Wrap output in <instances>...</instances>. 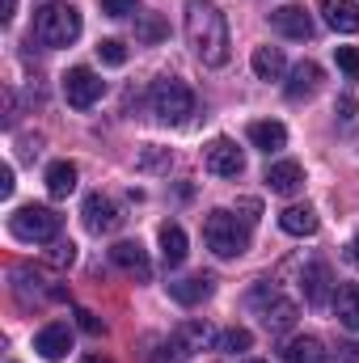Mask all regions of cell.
<instances>
[{
	"label": "cell",
	"instance_id": "36",
	"mask_svg": "<svg viewBox=\"0 0 359 363\" xmlns=\"http://www.w3.org/2000/svg\"><path fill=\"white\" fill-rule=\"evenodd\" d=\"M347 258H351V262L359 267V241H351V245H347Z\"/></svg>",
	"mask_w": 359,
	"mask_h": 363
},
{
	"label": "cell",
	"instance_id": "24",
	"mask_svg": "<svg viewBox=\"0 0 359 363\" xmlns=\"http://www.w3.org/2000/svg\"><path fill=\"white\" fill-rule=\"evenodd\" d=\"M334 317H338L347 330H359V283L338 287V296H334Z\"/></svg>",
	"mask_w": 359,
	"mask_h": 363
},
{
	"label": "cell",
	"instance_id": "4",
	"mask_svg": "<svg viewBox=\"0 0 359 363\" xmlns=\"http://www.w3.org/2000/svg\"><path fill=\"white\" fill-rule=\"evenodd\" d=\"M148 101H153V114L161 123H170V127H182L194 114V89L186 81H178V77H161L153 85V93H148Z\"/></svg>",
	"mask_w": 359,
	"mask_h": 363
},
{
	"label": "cell",
	"instance_id": "38",
	"mask_svg": "<svg viewBox=\"0 0 359 363\" xmlns=\"http://www.w3.org/2000/svg\"><path fill=\"white\" fill-rule=\"evenodd\" d=\"M245 363H267V359H245Z\"/></svg>",
	"mask_w": 359,
	"mask_h": 363
},
{
	"label": "cell",
	"instance_id": "17",
	"mask_svg": "<svg viewBox=\"0 0 359 363\" xmlns=\"http://www.w3.org/2000/svg\"><path fill=\"white\" fill-rule=\"evenodd\" d=\"M250 144L254 148H263V152H279L283 144H287V127L283 123H275V118H258V123H250Z\"/></svg>",
	"mask_w": 359,
	"mask_h": 363
},
{
	"label": "cell",
	"instance_id": "8",
	"mask_svg": "<svg viewBox=\"0 0 359 363\" xmlns=\"http://www.w3.org/2000/svg\"><path fill=\"white\" fill-rule=\"evenodd\" d=\"M203 161H207V169H211L216 178H241V174H245V152H241L228 135H216V140L207 144Z\"/></svg>",
	"mask_w": 359,
	"mask_h": 363
},
{
	"label": "cell",
	"instance_id": "37",
	"mask_svg": "<svg viewBox=\"0 0 359 363\" xmlns=\"http://www.w3.org/2000/svg\"><path fill=\"white\" fill-rule=\"evenodd\" d=\"M85 363H110V359H101V355H89V359H85Z\"/></svg>",
	"mask_w": 359,
	"mask_h": 363
},
{
	"label": "cell",
	"instance_id": "1",
	"mask_svg": "<svg viewBox=\"0 0 359 363\" xmlns=\"http://www.w3.org/2000/svg\"><path fill=\"white\" fill-rule=\"evenodd\" d=\"M186 43L203 68L228 64V21L211 0H186Z\"/></svg>",
	"mask_w": 359,
	"mask_h": 363
},
{
	"label": "cell",
	"instance_id": "31",
	"mask_svg": "<svg viewBox=\"0 0 359 363\" xmlns=\"http://www.w3.org/2000/svg\"><path fill=\"white\" fill-rule=\"evenodd\" d=\"M136 4L140 0H101V13L106 17H127V13H136Z\"/></svg>",
	"mask_w": 359,
	"mask_h": 363
},
{
	"label": "cell",
	"instance_id": "29",
	"mask_svg": "<svg viewBox=\"0 0 359 363\" xmlns=\"http://www.w3.org/2000/svg\"><path fill=\"white\" fill-rule=\"evenodd\" d=\"M47 262H51V267H72V262H77V245H72V241H55L51 254H47Z\"/></svg>",
	"mask_w": 359,
	"mask_h": 363
},
{
	"label": "cell",
	"instance_id": "33",
	"mask_svg": "<svg viewBox=\"0 0 359 363\" xmlns=\"http://www.w3.org/2000/svg\"><path fill=\"white\" fill-rule=\"evenodd\" d=\"M334 110H338V118H343V123H347V118H355V97H338V106H334Z\"/></svg>",
	"mask_w": 359,
	"mask_h": 363
},
{
	"label": "cell",
	"instance_id": "2",
	"mask_svg": "<svg viewBox=\"0 0 359 363\" xmlns=\"http://www.w3.org/2000/svg\"><path fill=\"white\" fill-rule=\"evenodd\" d=\"M34 38L51 51L60 47H72L81 38V13L68 4V0H47L38 13H34Z\"/></svg>",
	"mask_w": 359,
	"mask_h": 363
},
{
	"label": "cell",
	"instance_id": "9",
	"mask_svg": "<svg viewBox=\"0 0 359 363\" xmlns=\"http://www.w3.org/2000/svg\"><path fill=\"white\" fill-rule=\"evenodd\" d=\"M101 93H106V81H101L93 68H72V72L64 77V97H68V106H77V110H89Z\"/></svg>",
	"mask_w": 359,
	"mask_h": 363
},
{
	"label": "cell",
	"instance_id": "18",
	"mask_svg": "<svg viewBox=\"0 0 359 363\" xmlns=\"http://www.w3.org/2000/svg\"><path fill=\"white\" fill-rule=\"evenodd\" d=\"M211 287H216V279H211V274H190V279L170 283V296H174L178 304H203V300L211 296Z\"/></svg>",
	"mask_w": 359,
	"mask_h": 363
},
{
	"label": "cell",
	"instance_id": "20",
	"mask_svg": "<svg viewBox=\"0 0 359 363\" xmlns=\"http://www.w3.org/2000/svg\"><path fill=\"white\" fill-rule=\"evenodd\" d=\"M317 89H321V68H317L313 60L296 64V68H292V81H287V97L300 101V97H313Z\"/></svg>",
	"mask_w": 359,
	"mask_h": 363
},
{
	"label": "cell",
	"instance_id": "22",
	"mask_svg": "<svg viewBox=\"0 0 359 363\" xmlns=\"http://www.w3.org/2000/svg\"><path fill=\"white\" fill-rule=\"evenodd\" d=\"M161 258H165V267H182L186 262V233H182V224H161Z\"/></svg>",
	"mask_w": 359,
	"mask_h": 363
},
{
	"label": "cell",
	"instance_id": "13",
	"mask_svg": "<svg viewBox=\"0 0 359 363\" xmlns=\"http://www.w3.org/2000/svg\"><path fill=\"white\" fill-rule=\"evenodd\" d=\"M330 283H334V274L326 262H309L304 274H300V291H304V300L313 304V308H321L326 300H330Z\"/></svg>",
	"mask_w": 359,
	"mask_h": 363
},
{
	"label": "cell",
	"instance_id": "23",
	"mask_svg": "<svg viewBox=\"0 0 359 363\" xmlns=\"http://www.w3.org/2000/svg\"><path fill=\"white\" fill-rule=\"evenodd\" d=\"M283 363H326V351L313 334H300L283 347Z\"/></svg>",
	"mask_w": 359,
	"mask_h": 363
},
{
	"label": "cell",
	"instance_id": "6",
	"mask_svg": "<svg viewBox=\"0 0 359 363\" xmlns=\"http://www.w3.org/2000/svg\"><path fill=\"white\" fill-rule=\"evenodd\" d=\"M250 304L258 308V317H263V325H267L270 334H283V330H292L296 325V304L279 291V287H270V283H258L254 291H250Z\"/></svg>",
	"mask_w": 359,
	"mask_h": 363
},
{
	"label": "cell",
	"instance_id": "27",
	"mask_svg": "<svg viewBox=\"0 0 359 363\" xmlns=\"http://www.w3.org/2000/svg\"><path fill=\"white\" fill-rule=\"evenodd\" d=\"M250 342H254V338H250V330H241V325H233V330H224V334L216 338L220 351H250Z\"/></svg>",
	"mask_w": 359,
	"mask_h": 363
},
{
	"label": "cell",
	"instance_id": "28",
	"mask_svg": "<svg viewBox=\"0 0 359 363\" xmlns=\"http://www.w3.org/2000/svg\"><path fill=\"white\" fill-rule=\"evenodd\" d=\"M97 55H101V64H110V68L127 64V47H123L118 38H101V43H97Z\"/></svg>",
	"mask_w": 359,
	"mask_h": 363
},
{
	"label": "cell",
	"instance_id": "10",
	"mask_svg": "<svg viewBox=\"0 0 359 363\" xmlns=\"http://www.w3.org/2000/svg\"><path fill=\"white\" fill-rule=\"evenodd\" d=\"M270 26H275L283 38H296V43L313 38V17H309L300 4H279V9L270 13Z\"/></svg>",
	"mask_w": 359,
	"mask_h": 363
},
{
	"label": "cell",
	"instance_id": "25",
	"mask_svg": "<svg viewBox=\"0 0 359 363\" xmlns=\"http://www.w3.org/2000/svg\"><path fill=\"white\" fill-rule=\"evenodd\" d=\"M283 68H287V64H283V51H279V47H258V51H254V77H258V81H279Z\"/></svg>",
	"mask_w": 359,
	"mask_h": 363
},
{
	"label": "cell",
	"instance_id": "16",
	"mask_svg": "<svg viewBox=\"0 0 359 363\" xmlns=\"http://www.w3.org/2000/svg\"><path fill=\"white\" fill-rule=\"evenodd\" d=\"M321 13H326V26L338 30V34H355L359 30V4L355 0H321Z\"/></svg>",
	"mask_w": 359,
	"mask_h": 363
},
{
	"label": "cell",
	"instance_id": "14",
	"mask_svg": "<svg viewBox=\"0 0 359 363\" xmlns=\"http://www.w3.org/2000/svg\"><path fill=\"white\" fill-rule=\"evenodd\" d=\"M85 224H89V233H114L123 224V216L106 194H89L85 199Z\"/></svg>",
	"mask_w": 359,
	"mask_h": 363
},
{
	"label": "cell",
	"instance_id": "11",
	"mask_svg": "<svg viewBox=\"0 0 359 363\" xmlns=\"http://www.w3.org/2000/svg\"><path fill=\"white\" fill-rule=\"evenodd\" d=\"M110 262H114L118 271H127L131 279H140V283L153 279V262H148V254H144L140 241H118V245L110 250Z\"/></svg>",
	"mask_w": 359,
	"mask_h": 363
},
{
	"label": "cell",
	"instance_id": "12",
	"mask_svg": "<svg viewBox=\"0 0 359 363\" xmlns=\"http://www.w3.org/2000/svg\"><path fill=\"white\" fill-rule=\"evenodd\" d=\"M34 351H38L43 359L60 363L68 351H72V330H68L64 321H51V325H43V330H38V338H34Z\"/></svg>",
	"mask_w": 359,
	"mask_h": 363
},
{
	"label": "cell",
	"instance_id": "26",
	"mask_svg": "<svg viewBox=\"0 0 359 363\" xmlns=\"http://www.w3.org/2000/svg\"><path fill=\"white\" fill-rule=\"evenodd\" d=\"M165 34H170V30H165V21H161L157 13H144V17L136 21V38H140V43H161Z\"/></svg>",
	"mask_w": 359,
	"mask_h": 363
},
{
	"label": "cell",
	"instance_id": "30",
	"mask_svg": "<svg viewBox=\"0 0 359 363\" xmlns=\"http://www.w3.org/2000/svg\"><path fill=\"white\" fill-rule=\"evenodd\" d=\"M334 55H338V68H343L351 81H359V51H355V47H338Z\"/></svg>",
	"mask_w": 359,
	"mask_h": 363
},
{
	"label": "cell",
	"instance_id": "34",
	"mask_svg": "<svg viewBox=\"0 0 359 363\" xmlns=\"http://www.w3.org/2000/svg\"><path fill=\"white\" fill-rule=\"evenodd\" d=\"M0 194H4V199L13 194V165H4V169H0Z\"/></svg>",
	"mask_w": 359,
	"mask_h": 363
},
{
	"label": "cell",
	"instance_id": "3",
	"mask_svg": "<svg viewBox=\"0 0 359 363\" xmlns=\"http://www.w3.org/2000/svg\"><path fill=\"white\" fill-rule=\"evenodd\" d=\"M203 241L216 258H241L250 250V228L233 211H207L203 220Z\"/></svg>",
	"mask_w": 359,
	"mask_h": 363
},
{
	"label": "cell",
	"instance_id": "35",
	"mask_svg": "<svg viewBox=\"0 0 359 363\" xmlns=\"http://www.w3.org/2000/svg\"><path fill=\"white\" fill-rule=\"evenodd\" d=\"M13 13H17V0H4V13H0V17H4V21H13Z\"/></svg>",
	"mask_w": 359,
	"mask_h": 363
},
{
	"label": "cell",
	"instance_id": "19",
	"mask_svg": "<svg viewBox=\"0 0 359 363\" xmlns=\"http://www.w3.org/2000/svg\"><path fill=\"white\" fill-rule=\"evenodd\" d=\"M267 186L275 194H296V190L304 186V169H300L296 161H275L267 169Z\"/></svg>",
	"mask_w": 359,
	"mask_h": 363
},
{
	"label": "cell",
	"instance_id": "5",
	"mask_svg": "<svg viewBox=\"0 0 359 363\" xmlns=\"http://www.w3.org/2000/svg\"><path fill=\"white\" fill-rule=\"evenodd\" d=\"M9 233H13L17 241H26V245H43V241H55V237H60V216H55L51 207L30 203V207H17V211L9 216Z\"/></svg>",
	"mask_w": 359,
	"mask_h": 363
},
{
	"label": "cell",
	"instance_id": "21",
	"mask_svg": "<svg viewBox=\"0 0 359 363\" xmlns=\"http://www.w3.org/2000/svg\"><path fill=\"white\" fill-rule=\"evenodd\" d=\"M72 190H77V165H72V161L47 165V194H51V199H68Z\"/></svg>",
	"mask_w": 359,
	"mask_h": 363
},
{
	"label": "cell",
	"instance_id": "32",
	"mask_svg": "<svg viewBox=\"0 0 359 363\" xmlns=\"http://www.w3.org/2000/svg\"><path fill=\"white\" fill-rule=\"evenodd\" d=\"M77 325H81V330H85V334H101V321H97V317H93L89 308H77Z\"/></svg>",
	"mask_w": 359,
	"mask_h": 363
},
{
	"label": "cell",
	"instance_id": "7",
	"mask_svg": "<svg viewBox=\"0 0 359 363\" xmlns=\"http://www.w3.org/2000/svg\"><path fill=\"white\" fill-rule=\"evenodd\" d=\"M211 338V330L203 321H186L170 334V342H161V351L153 355V363H190L194 351H203V342Z\"/></svg>",
	"mask_w": 359,
	"mask_h": 363
},
{
	"label": "cell",
	"instance_id": "15",
	"mask_svg": "<svg viewBox=\"0 0 359 363\" xmlns=\"http://www.w3.org/2000/svg\"><path fill=\"white\" fill-rule=\"evenodd\" d=\"M279 228H283L287 237H313V233H317V211H313L309 203H292V207L279 211Z\"/></svg>",
	"mask_w": 359,
	"mask_h": 363
}]
</instances>
